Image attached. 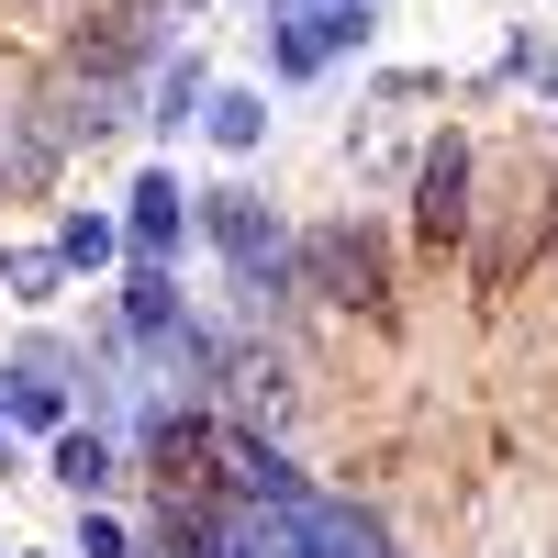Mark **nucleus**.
I'll return each instance as SVG.
<instances>
[{"label": "nucleus", "mask_w": 558, "mask_h": 558, "mask_svg": "<svg viewBox=\"0 0 558 558\" xmlns=\"http://www.w3.org/2000/svg\"><path fill=\"white\" fill-rule=\"evenodd\" d=\"M213 235H223V257H235V268L257 279V291L279 279V223H268L246 191H223V202H213Z\"/></svg>", "instance_id": "nucleus-1"}, {"label": "nucleus", "mask_w": 558, "mask_h": 558, "mask_svg": "<svg viewBox=\"0 0 558 558\" xmlns=\"http://www.w3.org/2000/svg\"><path fill=\"white\" fill-rule=\"evenodd\" d=\"M291 502H302V492H291ZM291 502H246V514L213 536V558H302V525H291Z\"/></svg>", "instance_id": "nucleus-2"}, {"label": "nucleus", "mask_w": 558, "mask_h": 558, "mask_svg": "<svg viewBox=\"0 0 558 558\" xmlns=\"http://www.w3.org/2000/svg\"><path fill=\"white\" fill-rule=\"evenodd\" d=\"M291 525H302V558H391L380 536L347 514V502H313V492H302V502H291Z\"/></svg>", "instance_id": "nucleus-3"}, {"label": "nucleus", "mask_w": 558, "mask_h": 558, "mask_svg": "<svg viewBox=\"0 0 558 558\" xmlns=\"http://www.w3.org/2000/svg\"><path fill=\"white\" fill-rule=\"evenodd\" d=\"M313 291L324 302H357L368 291V246L357 235H313Z\"/></svg>", "instance_id": "nucleus-4"}, {"label": "nucleus", "mask_w": 558, "mask_h": 558, "mask_svg": "<svg viewBox=\"0 0 558 558\" xmlns=\"http://www.w3.org/2000/svg\"><path fill=\"white\" fill-rule=\"evenodd\" d=\"M0 413H23V425H57V380H45V357H34V368H12Z\"/></svg>", "instance_id": "nucleus-5"}, {"label": "nucleus", "mask_w": 558, "mask_h": 558, "mask_svg": "<svg viewBox=\"0 0 558 558\" xmlns=\"http://www.w3.org/2000/svg\"><path fill=\"white\" fill-rule=\"evenodd\" d=\"M57 470H68L78 492H101V481H112V447H101V436H68V447H57Z\"/></svg>", "instance_id": "nucleus-6"}, {"label": "nucleus", "mask_w": 558, "mask_h": 558, "mask_svg": "<svg viewBox=\"0 0 558 558\" xmlns=\"http://www.w3.org/2000/svg\"><path fill=\"white\" fill-rule=\"evenodd\" d=\"M168 223H179V191H168V179H146V191H134V235L168 246Z\"/></svg>", "instance_id": "nucleus-7"}, {"label": "nucleus", "mask_w": 558, "mask_h": 558, "mask_svg": "<svg viewBox=\"0 0 558 558\" xmlns=\"http://www.w3.org/2000/svg\"><path fill=\"white\" fill-rule=\"evenodd\" d=\"M425 223H436V235H447V223H458V146L425 168Z\"/></svg>", "instance_id": "nucleus-8"}, {"label": "nucleus", "mask_w": 558, "mask_h": 558, "mask_svg": "<svg viewBox=\"0 0 558 558\" xmlns=\"http://www.w3.org/2000/svg\"><path fill=\"white\" fill-rule=\"evenodd\" d=\"M213 134L223 146H257V101H213Z\"/></svg>", "instance_id": "nucleus-9"}]
</instances>
